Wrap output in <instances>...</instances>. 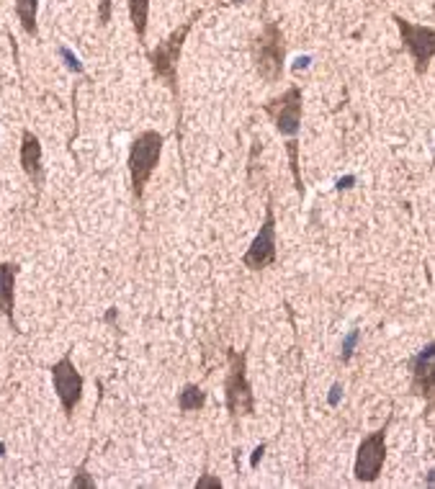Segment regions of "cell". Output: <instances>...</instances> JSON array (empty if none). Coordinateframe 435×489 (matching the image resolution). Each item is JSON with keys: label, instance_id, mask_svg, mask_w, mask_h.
<instances>
[{"label": "cell", "instance_id": "cell-1", "mask_svg": "<svg viewBox=\"0 0 435 489\" xmlns=\"http://www.w3.org/2000/svg\"><path fill=\"white\" fill-rule=\"evenodd\" d=\"M162 145H165V137L155 129H145L134 137L129 147V178H131V193L137 201H142L145 196V186L153 178L155 168L160 162V155H162Z\"/></svg>", "mask_w": 435, "mask_h": 489}, {"label": "cell", "instance_id": "cell-2", "mask_svg": "<svg viewBox=\"0 0 435 489\" xmlns=\"http://www.w3.org/2000/svg\"><path fill=\"white\" fill-rule=\"evenodd\" d=\"M227 361H230V371H227L225 381V394H227V412L232 417V423L242 420V417L255 415V394L253 384L247 379V356L237 351H227Z\"/></svg>", "mask_w": 435, "mask_h": 489}, {"label": "cell", "instance_id": "cell-3", "mask_svg": "<svg viewBox=\"0 0 435 489\" xmlns=\"http://www.w3.org/2000/svg\"><path fill=\"white\" fill-rule=\"evenodd\" d=\"M198 18H201V11L191 16L181 29H175L165 42H160V44L147 54V57H150V65H153V73L157 75L160 80L167 83V88L173 90L175 98H178V59H181L183 44H186V39H189L191 29H193V23H196Z\"/></svg>", "mask_w": 435, "mask_h": 489}, {"label": "cell", "instance_id": "cell-4", "mask_svg": "<svg viewBox=\"0 0 435 489\" xmlns=\"http://www.w3.org/2000/svg\"><path fill=\"white\" fill-rule=\"evenodd\" d=\"M283 34L276 21H268L263 26V34L255 39L253 44V62L255 70L266 83H278L283 75Z\"/></svg>", "mask_w": 435, "mask_h": 489}, {"label": "cell", "instance_id": "cell-5", "mask_svg": "<svg viewBox=\"0 0 435 489\" xmlns=\"http://www.w3.org/2000/svg\"><path fill=\"white\" fill-rule=\"evenodd\" d=\"M394 415L389 412L386 423L374 430L371 435L361 440L358 445V453H356V464H353V476L356 482L363 484H374L381 476V469H384V461H386V433H389V425H392Z\"/></svg>", "mask_w": 435, "mask_h": 489}, {"label": "cell", "instance_id": "cell-6", "mask_svg": "<svg viewBox=\"0 0 435 489\" xmlns=\"http://www.w3.org/2000/svg\"><path fill=\"white\" fill-rule=\"evenodd\" d=\"M392 21L397 23L399 34H402L405 49L412 54L415 73L422 78V75L428 73L430 62H433V57H435V29H430V26H417V23L407 21V18H402V16H397V13L392 16Z\"/></svg>", "mask_w": 435, "mask_h": 489}, {"label": "cell", "instance_id": "cell-7", "mask_svg": "<svg viewBox=\"0 0 435 489\" xmlns=\"http://www.w3.org/2000/svg\"><path fill=\"white\" fill-rule=\"evenodd\" d=\"M52 387H54V394H57L59 404H62V412H65V417L70 420L75 407H78L80 399H83V387H85V379H83V373L75 368L70 353H65L57 363L52 366Z\"/></svg>", "mask_w": 435, "mask_h": 489}, {"label": "cell", "instance_id": "cell-8", "mask_svg": "<svg viewBox=\"0 0 435 489\" xmlns=\"http://www.w3.org/2000/svg\"><path fill=\"white\" fill-rule=\"evenodd\" d=\"M278 245H276V212H273V201L268 198L266 204V219H263L261 229L255 234V240L250 242V248L242 255V265L250 270H263L268 265L276 263L278 258Z\"/></svg>", "mask_w": 435, "mask_h": 489}, {"label": "cell", "instance_id": "cell-9", "mask_svg": "<svg viewBox=\"0 0 435 489\" xmlns=\"http://www.w3.org/2000/svg\"><path fill=\"white\" fill-rule=\"evenodd\" d=\"M302 88L291 85L286 93L278 98H270L268 103H263V111L273 119L276 129L289 139H297L299 129H302Z\"/></svg>", "mask_w": 435, "mask_h": 489}, {"label": "cell", "instance_id": "cell-10", "mask_svg": "<svg viewBox=\"0 0 435 489\" xmlns=\"http://www.w3.org/2000/svg\"><path fill=\"white\" fill-rule=\"evenodd\" d=\"M412 373V394L425 399V412L435 415V340L410 358Z\"/></svg>", "mask_w": 435, "mask_h": 489}, {"label": "cell", "instance_id": "cell-11", "mask_svg": "<svg viewBox=\"0 0 435 489\" xmlns=\"http://www.w3.org/2000/svg\"><path fill=\"white\" fill-rule=\"evenodd\" d=\"M21 168L23 173L29 176V181L34 186H42L44 183V165H42V142H39L37 134H31L29 129H23L21 134Z\"/></svg>", "mask_w": 435, "mask_h": 489}, {"label": "cell", "instance_id": "cell-12", "mask_svg": "<svg viewBox=\"0 0 435 489\" xmlns=\"http://www.w3.org/2000/svg\"><path fill=\"white\" fill-rule=\"evenodd\" d=\"M16 276H18V263L3 260L0 263V312L6 314L11 327L18 332V325H16Z\"/></svg>", "mask_w": 435, "mask_h": 489}, {"label": "cell", "instance_id": "cell-13", "mask_svg": "<svg viewBox=\"0 0 435 489\" xmlns=\"http://www.w3.org/2000/svg\"><path fill=\"white\" fill-rule=\"evenodd\" d=\"M126 6H129V18H131V26H134V34H137V39L145 44L147 18H150V0H126Z\"/></svg>", "mask_w": 435, "mask_h": 489}, {"label": "cell", "instance_id": "cell-14", "mask_svg": "<svg viewBox=\"0 0 435 489\" xmlns=\"http://www.w3.org/2000/svg\"><path fill=\"white\" fill-rule=\"evenodd\" d=\"M37 11H39V0H16V16H18V21H21L23 31L29 37H39Z\"/></svg>", "mask_w": 435, "mask_h": 489}, {"label": "cell", "instance_id": "cell-15", "mask_svg": "<svg viewBox=\"0 0 435 489\" xmlns=\"http://www.w3.org/2000/svg\"><path fill=\"white\" fill-rule=\"evenodd\" d=\"M206 404V392L198 384H186L178 394V409L181 412H198Z\"/></svg>", "mask_w": 435, "mask_h": 489}, {"label": "cell", "instance_id": "cell-16", "mask_svg": "<svg viewBox=\"0 0 435 489\" xmlns=\"http://www.w3.org/2000/svg\"><path fill=\"white\" fill-rule=\"evenodd\" d=\"M286 152H289V165H291V176H294V186H297V193L304 196V183H302V173H299V142L297 139H289L286 142Z\"/></svg>", "mask_w": 435, "mask_h": 489}, {"label": "cell", "instance_id": "cell-17", "mask_svg": "<svg viewBox=\"0 0 435 489\" xmlns=\"http://www.w3.org/2000/svg\"><path fill=\"white\" fill-rule=\"evenodd\" d=\"M85 466H88V461H83V464L78 466V471H75L73 484H70L73 489H95V482L90 479V476H88V469Z\"/></svg>", "mask_w": 435, "mask_h": 489}, {"label": "cell", "instance_id": "cell-18", "mask_svg": "<svg viewBox=\"0 0 435 489\" xmlns=\"http://www.w3.org/2000/svg\"><path fill=\"white\" fill-rule=\"evenodd\" d=\"M358 340H361V330H353V332L342 340V353H340L342 363H350V356H353V348L358 345Z\"/></svg>", "mask_w": 435, "mask_h": 489}, {"label": "cell", "instance_id": "cell-19", "mask_svg": "<svg viewBox=\"0 0 435 489\" xmlns=\"http://www.w3.org/2000/svg\"><path fill=\"white\" fill-rule=\"evenodd\" d=\"M59 57L65 59V65H67V70H73V73H78V75H80V73H83V62H80V59H78V57H75L73 52L67 49V47H65V44L59 47Z\"/></svg>", "mask_w": 435, "mask_h": 489}, {"label": "cell", "instance_id": "cell-20", "mask_svg": "<svg viewBox=\"0 0 435 489\" xmlns=\"http://www.w3.org/2000/svg\"><path fill=\"white\" fill-rule=\"evenodd\" d=\"M98 21H101V26H106V23L111 21V0H101V11H98Z\"/></svg>", "mask_w": 435, "mask_h": 489}, {"label": "cell", "instance_id": "cell-21", "mask_svg": "<svg viewBox=\"0 0 435 489\" xmlns=\"http://www.w3.org/2000/svg\"><path fill=\"white\" fill-rule=\"evenodd\" d=\"M203 487H222V479H217V476H211V474H203V479H198L196 482V489H203Z\"/></svg>", "mask_w": 435, "mask_h": 489}, {"label": "cell", "instance_id": "cell-22", "mask_svg": "<svg viewBox=\"0 0 435 489\" xmlns=\"http://www.w3.org/2000/svg\"><path fill=\"white\" fill-rule=\"evenodd\" d=\"M340 394H342V384H333V389H330V404H338L340 402Z\"/></svg>", "mask_w": 435, "mask_h": 489}, {"label": "cell", "instance_id": "cell-23", "mask_svg": "<svg viewBox=\"0 0 435 489\" xmlns=\"http://www.w3.org/2000/svg\"><path fill=\"white\" fill-rule=\"evenodd\" d=\"M309 62H312L309 57H299V59H297V65H294V70L299 73V70H304V67L309 65Z\"/></svg>", "mask_w": 435, "mask_h": 489}, {"label": "cell", "instance_id": "cell-24", "mask_svg": "<svg viewBox=\"0 0 435 489\" xmlns=\"http://www.w3.org/2000/svg\"><path fill=\"white\" fill-rule=\"evenodd\" d=\"M350 183H356V178H353V176L340 178V181H338V188H350Z\"/></svg>", "mask_w": 435, "mask_h": 489}, {"label": "cell", "instance_id": "cell-25", "mask_svg": "<svg viewBox=\"0 0 435 489\" xmlns=\"http://www.w3.org/2000/svg\"><path fill=\"white\" fill-rule=\"evenodd\" d=\"M263 451H266V445H258V448H255V456H253V466H258V461H261Z\"/></svg>", "mask_w": 435, "mask_h": 489}, {"label": "cell", "instance_id": "cell-26", "mask_svg": "<svg viewBox=\"0 0 435 489\" xmlns=\"http://www.w3.org/2000/svg\"><path fill=\"white\" fill-rule=\"evenodd\" d=\"M425 484H428V487H433V484H435V469H433V471H430V474H428V479H425Z\"/></svg>", "mask_w": 435, "mask_h": 489}, {"label": "cell", "instance_id": "cell-27", "mask_svg": "<svg viewBox=\"0 0 435 489\" xmlns=\"http://www.w3.org/2000/svg\"><path fill=\"white\" fill-rule=\"evenodd\" d=\"M3 451H6V445H3V443H0V453H3Z\"/></svg>", "mask_w": 435, "mask_h": 489}, {"label": "cell", "instance_id": "cell-28", "mask_svg": "<svg viewBox=\"0 0 435 489\" xmlns=\"http://www.w3.org/2000/svg\"><path fill=\"white\" fill-rule=\"evenodd\" d=\"M234 3H242V0H234Z\"/></svg>", "mask_w": 435, "mask_h": 489}]
</instances>
